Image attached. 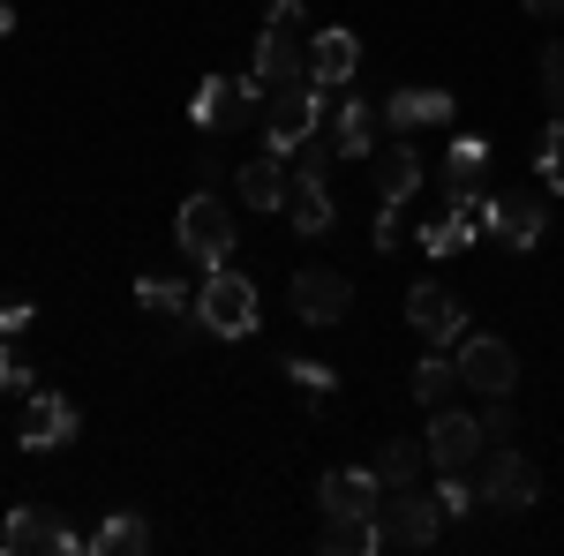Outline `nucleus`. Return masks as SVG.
Instances as JSON below:
<instances>
[{
    "label": "nucleus",
    "mask_w": 564,
    "mask_h": 556,
    "mask_svg": "<svg viewBox=\"0 0 564 556\" xmlns=\"http://www.w3.org/2000/svg\"><path fill=\"white\" fill-rule=\"evenodd\" d=\"M436 526H444V512H436V497H422L414 481L391 489L384 504H377V542H384V549H430Z\"/></svg>",
    "instance_id": "obj_4"
},
{
    "label": "nucleus",
    "mask_w": 564,
    "mask_h": 556,
    "mask_svg": "<svg viewBox=\"0 0 564 556\" xmlns=\"http://www.w3.org/2000/svg\"><path fill=\"white\" fill-rule=\"evenodd\" d=\"M452 384H459V361H444V353H430V361L414 369V399H422V406H444Z\"/></svg>",
    "instance_id": "obj_28"
},
{
    "label": "nucleus",
    "mask_w": 564,
    "mask_h": 556,
    "mask_svg": "<svg viewBox=\"0 0 564 556\" xmlns=\"http://www.w3.org/2000/svg\"><path fill=\"white\" fill-rule=\"evenodd\" d=\"M143 542H151V526H143V519H129V512H121V519H106V526L90 534V549H98V556H135Z\"/></svg>",
    "instance_id": "obj_26"
},
{
    "label": "nucleus",
    "mask_w": 564,
    "mask_h": 556,
    "mask_svg": "<svg viewBox=\"0 0 564 556\" xmlns=\"http://www.w3.org/2000/svg\"><path fill=\"white\" fill-rule=\"evenodd\" d=\"M286 188H294V173L279 166L271 151L241 166V204H257V211H286Z\"/></svg>",
    "instance_id": "obj_20"
},
{
    "label": "nucleus",
    "mask_w": 564,
    "mask_h": 556,
    "mask_svg": "<svg viewBox=\"0 0 564 556\" xmlns=\"http://www.w3.org/2000/svg\"><path fill=\"white\" fill-rule=\"evenodd\" d=\"M257 76H263V90L308 84V45L294 39V31H279V23H263V39H257Z\"/></svg>",
    "instance_id": "obj_14"
},
{
    "label": "nucleus",
    "mask_w": 564,
    "mask_h": 556,
    "mask_svg": "<svg viewBox=\"0 0 564 556\" xmlns=\"http://www.w3.org/2000/svg\"><path fill=\"white\" fill-rule=\"evenodd\" d=\"M534 166H542V181L564 196V113H550V129H542V159H534Z\"/></svg>",
    "instance_id": "obj_29"
},
{
    "label": "nucleus",
    "mask_w": 564,
    "mask_h": 556,
    "mask_svg": "<svg viewBox=\"0 0 564 556\" xmlns=\"http://www.w3.org/2000/svg\"><path fill=\"white\" fill-rule=\"evenodd\" d=\"M23 331H31V301H8L0 308V339H23Z\"/></svg>",
    "instance_id": "obj_35"
},
{
    "label": "nucleus",
    "mask_w": 564,
    "mask_h": 556,
    "mask_svg": "<svg viewBox=\"0 0 564 556\" xmlns=\"http://www.w3.org/2000/svg\"><path fill=\"white\" fill-rule=\"evenodd\" d=\"M174 241H181V257H188V263L218 271V263L234 257V211L212 204V188H196V196L181 204V218H174Z\"/></svg>",
    "instance_id": "obj_2"
},
{
    "label": "nucleus",
    "mask_w": 564,
    "mask_h": 556,
    "mask_svg": "<svg viewBox=\"0 0 564 556\" xmlns=\"http://www.w3.org/2000/svg\"><path fill=\"white\" fill-rule=\"evenodd\" d=\"M316 504L332 519H377V504H384V481H377V467H339L316 481Z\"/></svg>",
    "instance_id": "obj_12"
},
{
    "label": "nucleus",
    "mask_w": 564,
    "mask_h": 556,
    "mask_svg": "<svg viewBox=\"0 0 564 556\" xmlns=\"http://www.w3.org/2000/svg\"><path fill=\"white\" fill-rule=\"evenodd\" d=\"M475 504H481L475 489H467L459 473H444V489H436V512H444V519H467V512H475Z\"/></svg>",
    "instance_id": "obj_32"
},
{
    "label": "nucleus",
    "mask_w": 564,
    "mask_h": 556,
    "mask_svg": "<svg viewBox=\"0 0 564 556\" xmlns=\"http://www.w3.org/2000/svg\"><path fill=\"white\" fill-rule=\"evenodd\" d=\"M196 324L212 331V339H249L257 331V286L241 279V271H204V286H196Z\"/></svg>",
    "instance_id": "obj_1"
},
{
    "label": "nucleus",
    "mask_w": 564,
    "mask_h": 556,
    "mask_svg": "<svg viewBox=\"0 0 564 556\" xmlns=\"http://www.w3.org/2000/svg\"><path fill=\"white\" fill-rule=\"evenodd\" d=\"M422 467H430V444L422 436H384V451H377V481L384 489H406Z\"/></svg>",
    "instance_id": "obj_21"
},
{
    "label": "nucleus",
    "mask_w": 564,
    "mask_h": 556,
    "mask_svg": "<svg viewBox=\"0 0 564 556\" xmlns=\"http://www.w3.org/2000/svg\"><path fill=\"white\" fill-rule=\"evenodd\" d=\"M8 31H15V8H8V0H0V39H8Z\"/></svg>",
    "instance_id": "obj_38"
},
{
    "label": "nucleus",
    "mask_w": 564,
    "mask_h": 556,
    "mask_svg": "<svg viewBox=\"0 0 564 556\" xmlns=\"http://www.w3.org/2000/svg\"><path fill=\"white\" fill-rule=\"evenodd\" d=\"M324 549L332 556H377L384 542H377V519H332L324 512Z\"/></svg>",
    "instance_id": "obj_23"
},
{
    "label": "nucleus",
    "mask_w": 564,
    "mask_h": 556,
    "mask_svg": "<svg viewBox=\"0 0 564 556\" xmlns=\"http://www.w3.org/2000/svg\"><path fill=\"white\" fill-rule=\"evenodd\" d=\"M76 428H84V414H76L61 391L39 384L23 399V436H15V444H23V451H61V444H76Z\"/></svg>",
    "instance_id": "obj_11"
},
{
    "label": "nucleus",
    "mask_w": 564,
    "mask_h": 556,
    "mask_svg": "<svg viewBox=\"0 0 564 556\" xmlns=\"http://www.w3.org/2000/svg\"><path fill=\"white\" fill-rule=\"evenodd\" d=\"M316 129H324V90H316V84H286V90H271V106H263V151H271V159L302 151Z\"/></svg>",
    "instance_id": "obj_3"
},
{
    "label": "nucleus",
    "mask_w": 564,
    "mask_h": 556,
    "mask_svg": "<svg viewBox=\"0 0 564 556\" xmlns=\"http://www.w3.org/2000/svg\"><path fill=\"white\" fill-rule=\"evenodd\" d=\"M542 226H550V211H542L534 196H497V233H505L512 249H534Z\"/></svg>",
    "instance_id": "obj_22"
},
{
    "label": "nucleus",
    "mask_w": 564,
    "mask_h": 556,
    "mask_svg": "<svg viewBox=\"0 0 564 556\" xmlns=\"http://www.w3.org/2000/svg\"><path fill=\"white\" fill-rule=\"evenodd\" d=\"M467 241H481V233H475V218H467V211L430 218V226H422V249H430V257H459Z\"/></svg>",
    "instance_id": "obj_25"
},
{
    "label": "nucleus",
    "mask_w": 564,
    "mask_h": 556,
    "mask_svg": "<svg viewBox=\"0 0 564 556\" xmlns=\"http://www.w3.org/2000/svg\"><path fill=\"white\" fill-rule=\"evenodd\" d=\"M286 218H294L302 233H332L339 204H332V188H324V173H316V166H294V188H286Z\"/></svg>",
    "instance_id": "obj_16"
},
{
    "label": "nucleus",
    "mask_w": 564,
    "mask_h": 556,
    "mask_svg": "<svg viewBox=\"0 0 564 556\" xmlns=\"http://www.w3.org/2000/svg\"><path fill=\"white\" fill-rule=\"evenodd\" d=\"M481 436H489V444H512V406H505V399L481 414Z\"/></svg>",
    "instance_id": "obj_34"
},
{
    "label": "nucleus",
    "mask_w": 564,
    "mask_h": 556,
    "mask_svg": "<svg viewBox=\"0 0 564 556\" xmlns=\"http://www.w3.org/2000/svg\"><path fill=\"white\" fill-rule=\"evenodd\" d=\"M459 384L481 391V399H512V384H520V353L505 339H459Z\"/></svg>",
    "instance_id": "obj_10"
},
{
    "label": "nucleus",
    "mask_w": 564,
    "mask_h": 556,
    "mask_svg": "<svg viewBox=\"0 0 564 556\" xmlns=\"http://www.w3.org/2000/svg\"><path fill=\"white\" fill-rule=\"evenodd\" d=\"M542 106L564 113V45H542Z\"/></svg>",
    "instance_id": "obj_30"
},
{
    "label": "nucleus",
    "mask_w": 564,
    "mask_h": 556,
    "mask_svg": "<svg viewBox=\"0 0 564 556\" xmlns=\"http://www.w3.org/2000/svg\"><path fill=\"white\" fill-rule=\"evenodd\" d=\"M422 444H430V467L436 473H467L481 451H489L481 422H475V414H452V406H430V436H422Z\"/></svg>",
    "instance_id": "obj_9"
},
{
    "label": "nucleus",
    "mask_w": 564,
    "mask_h": 556,
    "mask_svg": "<svg viewBox=\"0 0 564 556\" xmlns=\"http://www.w3.org/2000/svg\"><path fill=\"white\" fill-rule=\"evenodd\" d=\"M527 15H564V0H527Z\"/></svg>",
    "instance_id": "obj_37"
},
{
    "label": "nucleus",
    "mask_w": 564,
    "mask_h": 556,
    "mask_svg": "<svg viewBox=\"0 0 564 556\" xmlns=\"http://www.w3.org/2000/svg\"><path fill=\"white\" fill-rule=\"evenodd\" d=\"M271 23L279 31H302V0H271Z\"/></svg>",
    "instance_id": "obj_36"
},
{
    "label": "nucleus",
    "mask_w": 564,
    "mask_h": 556,
    "mask_svg": "<svg viewBox=\"0 0 564 556\" xmlns=\"http://www.w3.org/2000/svg\"><path fill=\"white\" fill-rule=\"evenodd\" d=\"M332 151H339V159H377V106H369V98H347V106H339Z\"/></svg>",
    "instance_id": "obj_18"
},
{
    "label": "nucleus",
    "mask_w": 564,
    "mask_h": 556,
    "mask_svg": "<svg viewBox=\"0 0 564 556\" xmlns=\"http://www.w3.org/2000/svg\"><path fill=\"white\" fill-rule=\"evenodd\" d=\"M271 98L263 90V76H249V84H234V76H204V90H196V129H212V135H234V129H249L257 121V106Z\"/></svg>",
    "instance_id": "obj_5"
},
{
    "label": "nucleus",
    "mask_w": 564,
    "mask_h": 556,
    "mask_svg": "<svg viewBox=\"0 0 564 556\" xmlns=\"http://www.w3.org/2000/svg\"><path fill=\"white\" fill-rule=\"evenodd\" d=\"M481 504H497V512H534V504H542V473H534V459H520L512 444H489Z\"/></svg>",
    "instance_id": "obj_8"
},
{
    "label": "nucleus",
    "mask_w": 564,
    "mask_h": 556,
    "mask_svg": "<svg viewBox=\"0 0 564 556\" xmlns=\"http://www.w3.org/2000/svg\"><path fill=\"white\" fill-rule=\"evenodd\" d=\"M0 391H15V399H31V391H39V377L23 369V353H15L8 339H0Z\"/></svg>",
    "instance_id": "obj_31"
},
{
    "label": "nucleus",
    "mask_w": 564,
    "mask_h": 556,
    "mask_svg": "<svg viewBox=\"0 0 564 556\" xmlns=\"http://www.w3.org/2000/svg\"><path fill=\"white\" fill-rule=\"evenodd\" d=\"M354 68H361V39H354V31H316V39H308V84L316 90L354 84Z\"/></svg>",
    "instance_id": "obj_15"
},
{
    "label": "nucleus",
    "mask_w": 564,
    "mask_h": 556,
    "mask_svg": "<svg viewBox=\"0 0 564 556\" xmlns=\"http://www.w3.org/2000/svg\"><path fill=\"white\" fill-rule=\"evenodd\" d=\"M422 188V159H414V143H384V159H377V204H406Z\"/></svg>",
    "instance_id": "obj_19"
},
{
    "label": "nucleus",
    "mask_w": 564,
    "mask_h": 556,
    "mask_svg": "<svg viewBox=\"0 0 564 556\" xmlns=\"http://www.w3.org/2000/svg\"><path fill=\"white\" fill-rule=\"evenodd\" d=\"M286 301H294V316H302V324H316V331H332V324H347L354 286H347V271H324V263H308V271H294V286H286Z\"/></svg>",
    "instance_id": "obj_7"
},
{
    "label": "nucleus",
    "mask_w": 564,
    "mask_h": 556,
    "mask_svg": "<svg viewBox=\"0 0 564 556\" xmlns=\"http://www.w3.org/2000/svg\"><path fill=\"white\" fill-rule=\"evenodd\" d=\"M489 166V135H452V151H444V173H452V196L459 188H475V173Z\"/></svg>",
    "instance_id": "obj_24"
},
{
    "label": "nucleus",
    "mask_w": 564,
    "mask_h": 556,
    "mask_svg": "<svg viewBox=\"0 0 564 556\" xmlns=\"http://www.w3.org/2000/svg\"><path fill=\"white\" fill-rule=\"evenodd\" d=\"M0 549H8V556H76V549H84V534L61 526L45 504H15L8 526H0Z\"/></svg>",
    "instance_id": "obj_6"
},
{
    "label": "nucleus",
    "mask_w": 564,
    "mask_h": 556,
    "mask_svg": "<svg viewBox=\"0 0 564 556\" xmlns=\"http://www.w3.org/2000/svg\"><path fill=\"white\" fill-rule=\"evenodd\" d=\"M286 377H294L308 399H332V384H339V377H332V369H316V361H286Z\"/></svg>",
    "instance_id": "obj_33"
},
{
    "label": "nucleus",
    "mask_w": 564,
    "mask_h": 556,
    "mask_svg": "<svg viewBox=\"0 0 564 556\" xmlns=\"http://www.w3.org/2000/svg\"><path fill=\"white\" fill-rule=\"evenodd\" d=\"M135 301L159 308V316H196V294H188L181 279H135Z\"/></svg>",
    "instance_id": "obj_27"
},
{
    "label": "nucleus",
    "mask_w": 564,
    "mask_h": 556,
    "mask_svg": "<svg viewBox=\"0 0 564 556\" xmlns=\"http://www.w3.org/2000/svg\"><path fill=\"white\" fill-rule=\"evenodd\" d=\"M384 121L399 135H414V129H436V121H452V90H391L384 98Z\"/></svg>",
    "instance_id": "obj_17"
},
{
    "label": "nucleus",
    "mask_w": 564,
    "mask_h": 556,
    "mask_svg": "<svg viewBox=\"0 0 564 556\" xmlns=\"http://www.w3.org/2000/svg\"><path fill=\"white\" fill-rule=\"evenodd\" d=\"M406 324H414L430 346L467 339V308H459V294H444V286H414V294H406Z\"/></svg>",
    "instance_id": "obj_13"
}]
</instances>
